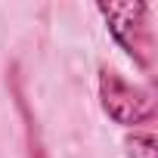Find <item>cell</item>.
I'll list each match as a JSON object with an SVG mask.
<instances>
[{
    "label": "cell",
    "mask_w": 158,
    "mask_h": 158,
    "mask_svg": "<svg viewBox=\"0 0 158 158\" xmlns=\"http://www.w3.org/2000/svg\"><path fill=\"white\" fill-rule=\"evenodd\" d=\"M96 90H99V106L102 112L121 124V127H139V124H149L155 118V99L146 87H136L130 84L127 77L109 65L99 68V81H96Z\"/></svg>",
    "instance_id": "cell-2"
},
{
    "label": "cell",
    "mask_w": 158,
    "mask_h": 158,
    "mask_svg": "<svg viewBox=\"0 0 158 158\" xmlns=\"http://www.w3.org/2000/svg\"><path fill=\"white\" fill-rule=\"evenodd\" d=\"M127 152L130 158H158V146H155V133L152 130H133V136H127Z\"/></svg>",
    "instance_id": "cell-4"
},
{
    "label": "cell",
    "mask_w": 158,
    "mask_h": 158,
    "mask_svg": "<svg viewBox=\"0 0 158 158\" xmlns=\"http://www.w3.org/2000/svg\"><path fill=\"white\" fill-rule=\"evenodd\" d=\"M96 13L102 16L112 40L143 68L152 71V56H155V34H152V6L143 0L133 3H96Z\"/></svg>",
    "instance_id": "cell-1"
},
{
    "label": "cell",
    "mask_w": 158,
    "mask_h": 158,
    "mask_svg": "<svg viewBox=\"0 0 158 158\" xmlns=\"http://www.w3.org/2000/svg\"><path fill=\"white\" fill-rule=\"evenodd\" d=\"M10 84H13V96H16V109L25 121V146H28V158H47V149L40 143V133H37V121L28 109V99L22 93V84H19V71L13 68V77H10Z\"/></svg>",
    "instance_id": "cell-3"
}]
</instances>
